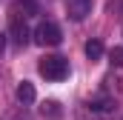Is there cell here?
Listing matches in <instances>:
<instances>
[{"instance_id":"cell-7","label":"cell","mask_w":123,"mask_h":120,"mask_svg":"<svg viewBox=\"0 0 123 120\" xmlns=\"http://www.w3.org/2000/svg\"><path fill=\"white\" fill-rule=\"evenodd\" d=\"M34 97H37L34 86H31L29 80H23V83L17 86V100H20V103H34Z\"/></svg>"},{"instance_id":"cell-5","label":"cell","mask_w":123,"mask_h":120,"mask_svg":"<svg viewBox=\"0 0 123 120\" xmlns=\"http://www.w3.org/2000/svg\"><path fill=\"white\" fill-rule=\"evenodd\" d=\"M86 106L92 109L94 114H112V112L117 109V103H115L112 97H94V100H89Z\"/></svg>"},{"instance_id":"cell-6","label":"cell","mask_w":123,"mask_h":120,"mask_svg":"<svg viewBox=\"0 0 123 120\" xmlns=\"http://www.w3.org/2000/svg\"><path fill=\"white\" fill-rule=\"evenodd\" d=\"M34 12H37V3L34 0H17L14 9H12V14H17V17H31Z\"/></svg>"},{"instance_id":"cell-10","label":"cell","mask_w":123,"mask_h":120,"mask_svg":"<svg viewBox=\"0 0 123 120\" xmlns=\"http://www.w3.org/2000/svg\"><path fill=\"white\" fill-rule=\"evenodd\" d=\"M109 63L112 66H123V46H117V49L109 52Z\"/></svg>"},{"instance_id":"cell-3","label":"cell","mask_w":123,"mask_h":120,"mask_svg":"<svg viewBox=\"0 0 123 120\" xmlns=\"http://www.w3.org/2000/svg\"><path fill=\"white\" fill-rule=\"evenodd\" d=\"M9 34H12V40L17 43V46H26L29 43V26H26V17H17V14H12V23H9Z\"/></svg>"},{"instance_id":"cell-11","label":"cell","mask_w":123,"mask_h":120,"mask_svg":"<svg viewBox=\"0 0 123 120\" xmlns=\"http://www.w3.org/2000/svg\"><path fill=\"white\" fill-rule=\"evenodd\" d=\"M3 52H6V34L0 31V54H3Z\"/></svg>"},{"instance_id":"cell-9","label":"cell","mask_w":123,"mask_h":120,"mask_svg":"<svg viewBox=\"0 0 123 120\" xmlns=\"http://www.w3.org/2000/svg\"><path fill=\"white\" fill-rule=\"evenodd\" d=\"M43 114H46V117H52V120H57V117H60V114H63L60 103H55V100H49V103L43 106Z\"/></svg>"},{"instance_id":"cell-4","label":"cell","mask_w":123,"mask_h":120,"mask_svg":"<svg viewBox=\"0 0 123 120\" xmlns=\"http://www.w3.org/2000/svg\"><path fill=\"white\" fill-rule=\"evenodd\" d=\"M66 14H69L74 23L86 20V17L92 14V0H66Z\"/></svg>"},{"instance_id":"cell-1","label":"cell","mask_w":123,"mask_h":120,"mask_svg":"<svg viewBox=\"0 0 123 120\" xmlns=\"http://www.w3.org/2000/svg\"><path fill=\"white\" fill-rule=\"evenodd\" d=\"M40 74L46 77V80H63L66 74H69V60L60 57V54H49V57L40 60Z\"/></svg>"},{"instance_id":"cell-2","label":"cell","mask_w":123,"mask_h":120,"mask_svg":"<svg viewBox=\"0 0 123 120\" xmlns=\"http://www.w3.org/2000/svg\"><path fill=\"white\" fill-rule=\"evenodd\" d=\"M60 40H63V34L57 29V23H40L34 29V43L37 46H57Z\"/></svg>"},{"instance_id":"cell-8","label":"cell","mask_w":123,"mask_h":120,"mask_svg":"<svg viewBox=\"0 0 123 120\" xmlns=\"http://www.w3.org/2000/svg\"><path fill=\"white\" fill-rule=\"evenodd\" d=\"M86 57L89 60H100L103 57V43L100 40H89L86 43Z\"/></svg>"}]
</instances>
